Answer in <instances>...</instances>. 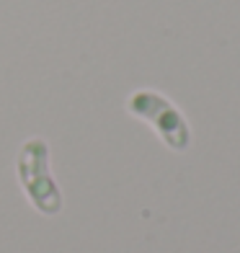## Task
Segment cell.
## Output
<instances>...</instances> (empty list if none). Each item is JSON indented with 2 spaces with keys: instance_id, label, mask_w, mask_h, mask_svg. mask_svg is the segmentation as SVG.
Masks as SVG:
<instances>
[{
  "instance_id": "cell-2",
  "label": "cell",
  "mask_w": 240,
  "mask_h": 253,
  "mask_svg": "<svg viewBox=\"0 0 240 253\" xmlns=\"http://www.w3.org/2000/svg\"><path fill=\"white\" fill-rule=\"evenodd\" d=\"M129 109L132 114L150 122L158 129V134L163 137V142H168L170 147L184 150L189 145V124L163 96L153 93V90H140V93L132 96Z\"/></svg>"
},
{
  "instance_id": "cell-1",
  "label": "cell",
  "mask_w": 240,
  "mask_h": 253,
  "mask_svg": "<svg viewBox=\"0 0 240 253\" xmlns=\"http://www.w3.org/2000/svg\"><path fill=\"white\" fill-rule=\"evenodd\" d=\"M18 178L24 183L31 204L44 214H57L62 207V197L47 168V145L41 140H31L18 158Z\"/></svg>"
}]
</instances>
